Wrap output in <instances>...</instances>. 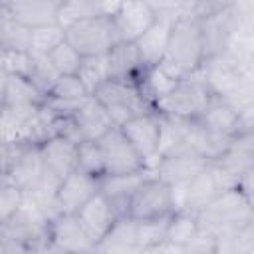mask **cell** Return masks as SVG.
<instances>
[{"mask_svg":"<svg viewBox=\"0 0 254 254\" xmlns=\"http://www.w3.org/2000/svg\"><path fill=\"white\" fill-rule=\"evenodd\" d=\"M60 4L56 0H10L0 4V12L28 30H38L58 24Z\"/></svg>","mask_w":254,"mask_h":254,"instance_id":"13","label":"cell"},{"mask_svg":"<svg viewBox=\"0 0 254 254\" xmlns=\"http://www.w3.org/2000/svg\"><path fill=\"white\" fill-rule=\"evenodd\" d=\"M62 42H65V32L62 26H46L32 30V56H50Z\"/></svg>","mask_w":254,"mask_h":254,"instance_id":"30","label":"cell"},{"mask_svg":"<svg viewBox=\"0 0 254 254\" xmlns=\"http://www.w3.org/2000/svg\"><path fill=\"white\" fill-rule=\"evenodd\" d=\"M238 135H254V103L238 113Z\"/></svg>","mask_w":254,"mask_h":254,"instance_id":"38","label":"cell"},{"mask_svg":"<svg viewBox=\"0 0 254 254\" xmlns=\"http://www.w3.org/2000/svg\"><path fill=\"white\" fill-rule=\"evenodd\" d=\"M97 143H99V149L103 155L105 177L133 175V173L149 171L145 159L137 153V149L131 145V141L123 135V131L119 127H113Z\"/></svg>","mask_w":254,"mask_h":254,"instance_id":"9","label":"cell"},{"mask_svg":"<svg viewBox=\"0 0 254 254\" xmlns=\"http://www.w3.org/2000/svg\"><path fill=\"white\" fill-rule=\"evenodd\" d=\"M0 44H2V50L30 52L32 50V30L20 26L8 14L0 12Z\"/></svg>","mask_w":254,"mask_h":254,"instance_id":"26","label":"cell"},{"mask_svg":"<svg viewBox=\"0 0 254 254\" xmlns=\"http://www.w3.org/2000/svg\"><path fill=\"white\" fill-rule=\"evenodd\" d=\"M2 254H34V252L14 236L2 234Z\"/></svg>","mask_w":254,"mask_h":254,"instance_id":"39","label":"cell"},{"mask_svg":"<svg viewBox=\"0 0 254 254\" xmlns=\"http://www.w3.org/2000/svg\"><path fill=\"white\" fill-rule=\"evenodd\" d=\"M234 187L238 185L216 163H208V167L198 177H194L183 190H175L177 210H189V212L198 214L224 190L234 189Z\"/></svg>","mask_w":254,"mask_h":254,"instance_id":"5","label":"cell"},{"mask_svg":"<svg viewBox=\"0 0 254 254\" xmlns=\"http://www.w3.org/2000/svg\"><path fill=\"white\" fill-rule=\"evenodd\" d=\"M107 65H109V79L125 81L133 85H141L149 69L143 64L137 46L129 42H119L111 48V52L107 54Z\"/></svg>","mask_w":254,"mask_h":254,"instance_id":"16","label":"cell"},{"mask_svg":"<svg viewBox=\"0 0 254 254\" xmlns=\"http://www.w3.org/2000/svg\"><path fill=\"white\" fill-rule=\"evenodd\" d=\"M177 83H179V79L171 77L167 71H163L159 65H155V67L147 69V73H145V77H143L139 87H141L143 95L157 107V103L163 101L177 87Z\"/></svg>","mask_w":254,"mask_h":254,"instance_id":"27","label":"cell"},{"mask_svg":"<svg viewBox=\"0 0 254 254\" xmlns=\"http://www.w3.org/2000/svg\"><path fill=\"white\" fill-rule=\"evenodd\" d=\"M210 161L200 157L198 153H179L171 157H163L155 169V175L163 179L173 190H183L194 177H198Z\"/></svg>","mask_w":254,"mask_h":254,"instance_id":"15","label":"cell"},{"mask_svg":"<svg viewBox=\"0 0 254 254\" xmlns=\"http://www.w3.org/2000/svg\"><path fill=\"white\" fill-rule=\"evenodd\" d=\"M123 135L131 141L137 153L145 159L147 169L155 173L157 165L161 163L159 147H161V117L157 111L137 115L129 119L125 125L119 127Z\"/></svg>","mask_w":254,"mask_h":254,"instance_id":"11","label":"cell"},{"mask_svg":"<svg viewBox=\"0 0 254 254\" xmlns=\"http://www.w3.org/2000/svg\"><path fill=\"white\" fill-rule=\"evenodd\" d=\"M99 192V179L89 177L81 171L67 175L56 192L58 214H77L85 202H89Z\"/></svg>","mask_w":254,"mask_h":254,"instance_id":"14","label":"cell"},{"mask_svg":"<svg viewBox=\"0 0 254 254\" xmlns=\"http://www.w3.org/2000/svg\"><path fill=\"white\" fill-rule=\"evenodd\" d=\"M171 216L157 218V220H141V222H137V244H139V248H155V246L165 244L167 226H169Z\"/></svg>","mask_w":254,"mask_h":254,"instance_id":"31","label":"cell"},{"mask_svg":"<svg viewBox=\"0 0 254 254\" xmlns=\"http://www.w3.org/2000/svg\"><path fill=\"white\" fill-rule=\"evenodd\" d=\"M75 216L83 224V228L89 232V236L95 240V244H99L107 236V232L113 228V224L119 220L113 206L101 192H97L89 202H85Z\"/></svg>","mask_w":254,"mask_h":254,"instance_id":"19","label":"cell"},{"mask_svg":"<svg viewBox=\"0 0 254 254\" xmlns=\"http://www.w3.org/2000/svg\"><path fill=\"white\" fill-rule=\"evenodd\" d=\"M79 79L83 81L89 95H95V91L109 79V65L107 56H95V58H83V64L77 71Z\"/></svg>","mask_w":254,"mask_h":254,"instance_id":"28","label":"cell"},{"mask_svg":"<svg viewBox=\"0 0 254 254\" xmlns=\"http://www.w3.org/2000/svg\"><path fill=\"white\" fill-rule=\"evenodd\" d=\"M40 153L46 173L58 181H64L67 175L77 171V145L64 137H52L40 147Z\"/></svg>","mask_w":254,"mask_h":254,"instance_id":"18","label":"cell"},{"mask_svg":"<svg viewBox=\"0 0 254 254\" xmlns=\"http://www.w3.org/2000/svg\"><path fill=\"white\" fill-rule=\"evenodd\" d=\"M196 121L212 133L226 135V137L238 135V111H234L230 105H226L218 97L206 107V111Z\"/></svg>","mask_w":254,"mask_h":254,"instance_id":"24","label":"cell"},{"mask_svg":"<svg viewBox=\"0 0 254 254\" xmlns=\"http://www.w3.org/2000/svg\"><path fill=\"white\" fill-rule=\"evenodd\" d=\"M65 32V42L83 58L107 56L115 44H119L117 32L109 16H97L71 24Z\"/></svg>","mask_w":254,"mask_h":254,"instance_id":"6","label":"cell"},{"mask_svg":"<svg viewBox=\"0 0 254 254\" xmlns=\"http://www.w3.org/2000/svg\"><path fill=\"white\" fill-rule=\"evenodd\" d=\"M119 8V2H95V0H69L60 4L58 26L64 30L75 22L97 18V16H113Z\"/></svg>","mask_w":254,"mask_h":254,"instance_id":"21","label":"cell"},{"mask_svg":"<svg viewBox=\"0 0 254 254\" xmlns=\"http://www.w3.org/2000/svg\"><path fill=\"white\" fill-rule=\"evenodd\" d=\"M58 79H60V73L52 65L50 58L48 56H34V71H32L30 81L38 87V91L44 97L50 95V91L54 89V85H56Z\"/></svg>","mask_w":254,"mask_h":254,"instance_id":"33","label":"cell"},{"mask_svg":"<svg viewBox=\"0 0 254 254\" xmlns=\"http://www.w3.org/2000/svg\"><path fill=\"white\" fill-rule=\"evenodd\" d=\"M48 248L62 254H95L97 244L75 214H58L48 226Z\"/></svg>","mask_w":254,"mask_h":254,"instance_id":"10","label":"cell"},{"mask_svg":"<svg viewBox=\"0 0 254 254\" xmlns=\"http://www.w3.org/2000/svg\"><path fill=\"white\" fill-rule=\"evenodd\" d=\"M2 71L30 79L32 71H34V56L30 52L2 50Z\"/></svg>","mask_w":254,"mask_h":254,"instance_id":"35","label":"cell"},{"mask_svg":"<svg viewBox=\"0 0 254 254\" xmlns=\"http://www.w3.org/2000/svg\"><path fill=\"white\" fill-rule=\"evenodd\" d=\"M34 254H62V252H56V250H52V248H44V250H38V252H34Z\"/></svg>","mask_w":254,"mask_h":254,"instance_id":"41","label":"cell"},{"mask_svg":"<svg viewBox=\"0 0 254 254\" xmlns=\"http://www.w3.org/2000/svg\"><path fill=\"white\" fill-rule=\"evenodd\" d=\"M24 196H26V192L20 187H16L12 183H6V181L2 183V192H0V214H2V222L10 220L20 210V206L24 202Z\"/></svg>","mask_w":254,"mask_h":254,"instance_id":"36","label":"cell"},{"mask_svg":"<svg viewBox=\"0 0 254 254\" xmlns=\"http://www.w3.org/2000/svg\"><path fill=\"white\" fill-rule=\"evenodd\" d=\"M137 254H165V250H163V244H161V246H155V248H139Z\"/></svg>","mask_w":254,"mask_h":254,"instance_id":"40","label":"cell"},{"mask_svg":"<svg viewBox=\"0 0 254 254\" xmlns=\"http://www.w3.org/2000/svg\"><path fill=\"white\" fill-rule=\"evenodd\" d=\"M214 93L200 77V73H192L177 83V87L157 103V111L165 115H175L183 119H198L206 107L214 101Z\"/></svg>","mask_w":254,"mask_h":254,"instance_id":"4","label":"cell"},{"mask_svg":"<svg viewBox=\"0 0 254 254\" xmlns=\"http://www.w3.org/2000/svg\"><path fill=\"white\" fill-rule=\"evenodd\" d=\"M196 232H198V216L189 210H177V212H173V216L169 220L165 244L183 248L185 244H189L194 238Z\"/></svg>","mask_w":254,"mask_h":254,"instance_id":"25","label":"cell"},{"mask_svg":"<svg viewBox=\"0 0 254 254\" xmlns=\"http://www.w3.org/2000/svg\"><path fill=\"white\" fill-rule=\"evenodd\" d=\"M183 254H218V238L198 228L194 238L183 246Z\"/></svg>","mask_w":254,"mask_h":254,"instance_id":"37","label":"cell"},{"mask_svg":"<svg viewBox=\"0 0 254 254\" xmlns=\"http://www.w3.org/2000/svg\"><path fill=\"white\" fill-rule=\"evenodd\" d=\"M46 169L38 145L10 143L4 145V181L32 192L44 179Z\"/></svg>","mask_w":254,"mask_h":254,"instance_id":"7","label":"cell"},{"mask_svg":"<svg viewBox=\"0 0 254 254\" xmlns=\"http://www.w3.org/2000/svg\"><path fill=\"white\" fill-rule=\"evenodd\" d=\"M48 97L54 99H67V101H81L85 97H89L83 81L79 79V75H60V79L56 81L54 89L50 91Z\"/></svg>","mask_w":254,"mask_h":254,"instance_id":"34","label":"cell"},{"mask_svg":"<svg viewBox=\"0 0 254 254\" xmlns=\"http://www.w3.org/2000/svg\"><path fill=\"white\" fill-rule=\"evenodd\" d=\"M198 228L224 238L254 222V202L240 189H228L198 214Z\"/></svg>","mask_w":254,"mask_h":254,"instance_id":"2","label":"cell"},{"mask_svg":"<svg viewBox=\"0 0 254 254\" xmlns=\"http://www.w3.org/2000/svg\"><path fill=\"white\" fill-rule=\"evenodd\" d=\"M175 210H177L175 190L155 173L141 183V187L135 190L129 202V218L137 222L165 218L171 216Z\"/></svg>","mask_w":254,"mask_h":254,"instance_id":"8","label":"cell"},{"mask_svg":"<svg viewBox=\"0 0 254 254\" xmlns=\"http://www.w3.org/2000/svg\"><path fill=\"white\" fill-rule=\"evenodd\" d=\"M157 18L159 16L153 2H119V8L111 16V22L119 42L135 44L151 30Z\"/></svg>","mask_w":254,"mask_h":254,"instance_id":"12","label":"cell"},{"mask_svg":"<svg viewBox=\"0 0 254 254\" xmlns=\"http://www.w3.org/2000/svg\"><path fill=\"white\" fill-rule=\"evenodd\" d=\"M194 4L196 2H190L187 12L175 20L165 58L159 64L163 71H167L171 77L179 81L196 73L206 60L200 18L194 14Z\"/></svg>","mask_w":254,"mask_h":254,"instance_id":"1","label":"cell"},{"mask_svg":"<svg viewBox=\"0 0 254 254\" xmlns=\"http://www.w3.org/2000/svg\"><path fill=\"white\" fill-rule=\"evenodd\" d=\"M77 171H81L89 177H95V179L105 177L103 155H101L97 141H85L77 147Z\"/></svg>","mask_w":254,"mask_h":254,"instance_id":"29","label":"cell"},{"mask_svg":"<svg viewBox=\"0 0 254 254\" xmlns=\"http://www.w3.org/2000/svg\"><path fill=\"white\" fill-rule=\"evenodd\" d=\"M137 220L119 218L107 236L97 244L95 254H137Z\"/></svg>","mask_w":254,"mask_h":254,"instance_id":"23","label":"cell"},{"mask_svg":"<svg viewBox=\"0 0 254 254\" xmlns=\"http://www.w3.org/2000/svg\"><path fill=\"white\" fill-rule=\"evenodd\" d=\"M151 175H153V171H141V173H133V175H115V177L99 179V192L109 200L117 218L129 216L131 196L141 187V183Z\"/></svg>","mask_w":254,"mask_h":254,"instance_id":"17","label":"cell"},{"mask_svg":"<svg viewBox=\"0 0 254 254\" xmlns=\"http://www.w3.org/2000/svg\"><path fill=\"white\" fill-rule=\"evenodd\" d=\"M93 97H97V101L107 109V113L111 115V119L117 127L125 125L129 119H133L137 115L157 111L155 105L143 95L139 85L125 83V81L107 79L95 91Z\"/></svg>","mask_w":254,"mask_h":254,"instance_id":"3","label":"cell"},{"mask_svg":"<svg viewBox=\"0 0 254 254\" xmlns=\"http://www.w3.org/2000/svg\"><path fill=\"white\" fill-rule=\"evenodd\" d=\"M75 121L79 123L83 135L87 141H99L105 133H109L113 127H117L111 119V115L107 113V109L97 101V97L89 95L81 107L75 111Z\"/></svg>","mask_w":254,"mask_h":254,"instance_id":"20","label":"cell"},{"mask_svg":"<svg viewBox=\"0 0 254 254\" xmlns=\"http://www.w3.org/2000/svg\"><path fill=\"white\" fill-rule=\"evenodd\" d=\"M48 58L60 75H77V71L83 64V56H79L67 42H62Z\"/></svg>","mask_w":254,"mask_h":254,"instance_id":"32","label":"cell"},{"mask_svg":"<svg viewBox=\"0 0 254 254\" xmlns=\"http://www.w3.org/2000/svg\"><path fill=\"white\" fill-rule=\"evenodd\" d=\"M44 101L46 97L28 77L2 71V107H32Z\"/></svg>","mask_w":254,"mask_h":254,"instance_id":"22","label":"cell"}]
</instances>
